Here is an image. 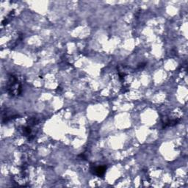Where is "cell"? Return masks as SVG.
Segmentation results:
<instances>
[{
	"mask_svg": "<svg viewBox=\"0 0 188 188\" xmlns=\"http://www.w3.org/2000/svg\"><path fill=\"white\" fill-rule=\"evenodd\" d=\"M21 86L20 83L18 82L17 78L15 76L11 75L10 77L9 83L8 85V93L11 96H16L21 94Z\"/></svg>",
	"mask_w": 188,
	"mask_h": 188,
	"instance_id": "obj_1",
	"label": "cell"
},
{
	"mask_svg": "<svg viewBox=\"0 0 188 188\" xmlns=\"http://www.w3.org/2000/svg\"><path fill=\"white\" fill-rule=\"evenodd\" d=\"M92 170L94 171V174H96L98 177H101L104 175L106 172V167L104 166H98V167H94L92 168Z\"/></svg>",
	"mask_w": 188,
	"mask_h": 188,
	"instance_id": "obj_2",
	"label": "cell"
},
{
	"mask_svg": "<svg viewBox=\"0 0 188 188\" xmlns=\"http://www.w3.org/2000/svg\"><path fill=\"white\" fill-rule=\"evenodd\" d=\"M24 134L25 135V136H28L31 134V129L30 128V126H26L24 128Z\"/></svg>",
	"mask_w": 188,
	"mask_h": 188,
	"instance_id": "obj_3",
	"label": "cell"
}]
</instances>
